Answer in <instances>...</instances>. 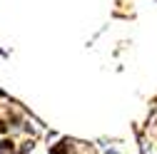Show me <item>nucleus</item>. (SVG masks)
<instances>
[{"label": "nucleus", "instance_id": "obj_1", "mask_svg": "<svg viewBox=\"0 0 157 154\" xmlns=\"http://www.w3.org/2000/svg\"><path fill=\"white\" fill-rule=\"evenodd\" d=\"M0 154H15L13 139H3V142H0Z\"/></svg>", "mask_w": 157, "mask_h": 154}, {"label": "nucleus", "instance_id": "obj_2", "mask_svg": "<svg viewBox=\"0 0 157 154\" xmlns=\"http://www.w3.org/2000/svg\"><path fill=\"white\" fill-rule=\"evenodd\" d=\"M67 144H70V142L65 139V142H60V147H52L50 152H52V154H65V149H67Z\"/></svg>", "mask_w": 157, "mask_h": 154}, {"label": "nucleus", "instance_id": "obj_3", "mask_svg": "<svg viewBox=\"0 0 157 154\" xmlns=\"http://www.w3.org/2000/svg\"><path fill=\"white\" fill-rule=\"evenodd\" d=\"M0 94H5V92H3V90H0Z\"/></svg>", "mask_w": 157, "mask_h": 154}]
</instances>
